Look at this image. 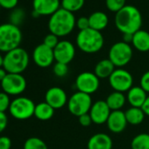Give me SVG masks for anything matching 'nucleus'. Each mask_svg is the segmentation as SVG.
Returning <instances> with one entry per match:
<instances>
[{"label":"nucleus","mask_w":149,"mask_h":149,"mask_svg":"<svg viewBox=\"0 0 149 149\" xmlns=\"http://www.w3.org/2000/svg\"><path fill=\"white\" fill-rule=\"evenodd\" d=\"M115 26L123 34H134L140 30L142 26V15L138 8L126 5L115 15Z\"/></svg>","instance_id":"f257e3e1"},{"label":"nucleus","mask_w":149,"mask_h":149,"mask_svg":"<svg viewBox=\"0 0 149 149\" xmlns=\"http://www.w3.org/2000/svg\"><path fill=\"white\" fill-rule=\"evenodd\" d=\"M74 15L61 7L50 16L48 21V29L51 33L57 37H64L68 35L76 26Z\"/></svg>","instance_id":"f03ea898"},{"label":"nucleus","mask_w":149,"mask_h":149,"mask_svg":"<svg viewBox=\"0 0 149 149\" xmlns=\"http://www.w3.org/2000/svg\"><path fill=\"white\" fill-rule=\"evenodd\" d=\"M76 41L78 48L85 54H96L103 48L104 44V36L101 32L91 28L80 31Z\"/></svg>","instance_id":"7ed1b4c3"},{"label":"nucleus","mask_w":149,"mask_h":149,"mask_svg":"<svg viewBox=\"0 0 149 149\" xmlns=\"http://www.w3.org/2000/svg\"><path fill=\"white\" fill-rule=\"evenodd\" d=\"M29 65L28 53L22 47H17L4 56L3 68L9 74H22Z\"/></svg>","instance_id":"20e7f679"},{"label":"nucleus","mask_w":149,"mask_h":149,"mask_svg":"<svg viewBox=\"0 0 149 149\" xmlns=\"http://www.w3.org/2000/svg\"><path fill=\"white\" fill-rule=\"evenodd\" d=\"M22 41V33L19 26L11 23L0 25V52L6 54L19 47Z\"/></svg>","instance_id":"39448f33"},{"label":"nucleus","mask_w":149,"mask_h":149,"mask_svg":"<svg viewBox=\"0 0 149 149\" xmlns=\"http://www.w3.org/2000/svg\"><path fill=\"white\" fill-rule=\"evenodd\" d=\"M133 54L130 44L124 41L114 43L109 50V60L118 68L126 66L132 60Z\"/></svg>","instance_id":"423d86ee"},{"label":"nucleus","mask_w":149,"mask_h":149,"mask_svg":"<svg viewBox=\"0 0 149 149\" xmlns=\"http://www.w3.org/2000/svg\"><path fill=\"white\" fill-rule=\"evenodd\" d=\"M35 104L28 97H19L11 103L9 111L11 115L18 120H26L34 116Z\"/></svg>","instance_id":"0eeeda50"},{"label":"nucleus","mask_w":149,"mask_h":149,"mask_svg":"<svg viewBox=\"0 0 149 149\" xmlns=\"http://www.w3.org/2000/svg\"><path fill=\"white\" fill-rule=\"evenodd\" d=\"M68 110L76 117H80L84 114L89 113L93 104L91 95L77 91L68 100Z\"/></svg>","instance_id":"6e6552de"},{"label":"nucleus","mask_w":149,"mask_h":149,"mask_svg":"<svg viewBox=\"0 0 149 149\" xmlns=\"http://www.w3.org/2000/svg\"><path fill=\"white\" fill-rule=\"evenodd\" d=\"M109 84L114 91L127 92L133 86V77L126 69L116 68L109 77Z\"/></svg>","instance_id":"1a4fd4ad"},{"label":"nucleus","mask_w":149,"mask_h":149,"mask_svg":"<svg viewBox=\"0 0 149 149\" xmlns=\"http://www.w3.org/2000/svg\"><path fill=\"white\" fill-rule=\"evenodd\" d=\"M77 91L91 95L97 91L100 87V79L96 76L95 73L84 71L80 73L74 82Z\"/></svg>","instance_id":"9d476101"},{"label":"nucleus","mask_w":149,"mask_h":149,"mask_svg":"<svg viewBox=\"0 0 149 149\" xmlns=\"http://www.w3.org/2000/svg\"><path fill=\"white\" fill-rule=\"evenodd\" d=\"M3 91L9 96H18L22 94L26 89V80L21 74H7L1 82Z\"/></svg>","instance_id":"9b49d317"},{"label":"nucleus","mask_w":149,"mask_h":149,"mask_svg":"<svg viewBox=\"0 0 149 149\" xmlns=\"http://www.w3.org/2000/svg\"><path fill=\"white\" fill-rule=\"evenodd\" d=\"M54 55L56 62L68 64L76 55V47L68 40H61L54 48Z\"/></svg>","instance_id":"f8f14e48"},{"label":"nucleus","mask_w":149,"mask_h":149,"mask_svg":"<svg viewBox=\"0 0 149 149\" xmlns=\"http://www.w3.org/2000/svg\"><path fill=\"white\" fill-rule=\"evenodd\" d=\"M33 60L34 63L40 68H48L50 67L54 60V49L47 47L46 45H38L33 52Z\"/></svg>","instance_id":"ddd939ff"},{"label":"nucleus","mask_w":149,"mask_h":149,"mask_svg":"<svg viewBox=\"0 0 149 149\" xmlns=\"http://www.w3.org/2000/svg\"><path fill=\"white\" fill-rule=\"evenodd\" d=\"M68 97L66 91L60 87H52L48 89L45 95V102L54 110L61 109L68 104Z\"/></svg>","instance_id":"4468645a"},{"label":"nucleus","mask_w":149,"mask_h":149,"mask_svg":"<svg viewBox=\"0 0 149 149\" xmlns=\"http://www.w3.org/2000/svg\"><path fill=\"white\" fill-rule=\"evenodd\" d=\"M111 112V111L106 104L105 100H98L93 103L89 113L94 124L103 125L107 122Z\"/></svg>","instance_id":"2eb2a0df"},{"label":"nucleus","mask_w":149,"mask_h":149,"mask_svg":"<svg viewBox=\"0 0 149 149\" xmlns=\"http://www.w3.org/2000/svg\"><path fill=\"white\" fill-rule=\"evenodd\" d=\"M33 8L40 16H52L61 8L60 0H33Z\"/></svg>","instance_id":"dca6fc26"},{"label":"nucleus","mask_w":149,"mask_h":149,"mask_svg":"<svg viewBox=\"0 0 149 149\" xmlns=\"http://www.w3.org/2000/svg\"><path fill=\"white\" fill-rule=\"evenodd\" d=\"M106 124H107L108 129L111 132L120 133L126 128V125L128 123H127L125 112L120 110V111H111Z\"/></svg>","instance_id":"f3484780"},{"label":"nucleus","mask_w":149,"mask_h":149,"mask_svg":"<svg viewBox=\"0 0 149 149\" xmlns=\"http://www.w3.org/2000/svg\"><path fill=\"white\" fill-rule=\"evenodd\" d=\"M113 146L111 138L104 132H98L91 136L88 141V149H111Z\"/></svg>","instance_id":"a211bd4d"},{"label":"nucleus","mask_w":149,"mask_h":149,"mask_svg":"<svg viewBox=\"0 0 149 149\" xmlns=\"http://www.w3.org/2000/svg\"><path fill=\"white\" fill-rule=\"evenodd\" d=\"M147 96V93L140 86H132L127 91L126 100L132 107L141 108Z\"/></svg>","instance_id":"6ab92c4d"},{"label":"nucleus","mask_w":149,"mask_h":149,"mask_svg":"<svg viewBox=\"0 0 149 149\" xmlns=\"http://www.w3.org/2000/svg\"><path fill=\"white\" fill-rule=\"evenodd\" d=\"M115 68L116 67L114 66V64L109 59H104L99 61L96 64L94 73L99 79H105V78L109 79V77L111 76V74L116 69Z\"/></svg>","instance_id":"aec40b11"},{"label":"nucleus","mask_w":149,"mask_h":149,"mask_svg":"<svg viewBox=\"0 0 149 149\" xmlns=\"http://www.w3.org/2000/svg\"><path fill=\"white\" fill-rule=\"evenodd\" d=\"M132 46L139 52H148L149 51V33L145 30H139L133 34L132 42Z\"/></svg>","instance_id":"412c9836"},{"label":"nucleus","mask_w":149,"mask_h":149,"mask_svg":"<svg viewBox=\"0 0 149 149\" xmlns=\"http://www.w3.org/2000/svg\"><path fill=\"white\" fill-rule=\"evenodd\" d=\"M89 21L90 28L101 32L102 30L105 29L108 26L109 19L106 13L103 12H95L89 17Z\"/></svg>","instance_id":"4be33fe9"},{"label":"nucleus","mask_w":149,"mask_h":149,"mask_svg":"<svg viewBox=\"0 0 149 149\" xmlns=\"http://www.w3.org/2000/svg\"><path fill=\"white\" fill-rule=\"evenodd\" d=\"M105 102L111 111H120L126 103V97L122 92L113 91L107 97Z\"/></svg>","instance_id":"5701e85b"},{"label":"nucleus","mask_w":149,"mask_h":149,"mask_svg":"<svg viewBox=\"0 0 149 149\" xmlns=\"http://www.w3.org/2000/svg\"><path fill=\"white\" fill-rule=\"evenodd\" d=\"M54 114V109L47 103L42 102L35 105L34 116L41 121H47L53 118Z\"/></svg>","instance_id":"b1692460"},{"label":"nucleus","mask_w":149,"mask_h":149,"mask_svg":"<svg viewBox=\"0 0 149 149\" xmlns=\"http://www.w3.org/2000/svg\"><path fill=\"white\" fill-rule=\"evenodd\" d=\"M127 123L132 125H140L145 119V113L141 108L138 107H130L125 111Z\"/></svg>","instance_id":"393cba45"},{"label":"nucleus","mask_w":149,"mask_h":149,"mask_svg":"<svg viewBox=\"0 0 149 149\" xmlns=\"http://www.w3.org/2000/svg\"><path fill=\"white\" fill-rule=\"evenodd\" d=\"M132 149H149V133L137 134L131 142Z\"/></svg>","instance_id":"a878e982"},{"label":"nucleus","mask_w":149,"mask_h":149,"mask_svg":"<svg viewBox=\"0 0 149 149\" xmlns=\"http://www.w3.org/2000/svg\"><path fill=\"white\" fill-rule=\"evenodd\" d=\"M85 4V0H61V7L72 13L81 10Z\"/></svg>","instance_id":"bb28decb"},{"label":"nucleus","mask_w":149,"mask_h":149,"mask_svg":"<svg viewBox=\"0 0 149 149\" xmlns=\"http://www.w3.org/2000/svg\"><path fill=\"white\" fill-rule=\"evenodd\" d=\"M24 149H48L45 141L37 137H31L24 143Z\"/></svg>","instance_id":"cd10ccee"},{"label":"nucleus","mask_w":149,"mask_h":149,"mask_svg":"<svg viewBox=\"0 0 149 149\" xmlns=\"http://www.w3.org/2000/svg\"><path fill=\"white\" fill-rule=\"evenodd\" d=\"M25 17H26V13L22 8L13 9V11L11 13L10 17H9V19H10L9 23L19 26L25 19Z\"/></svg>","instance_id":"c85d7f7f"},{"label":"nucleus","mask_w":149,"mask_h":149,"mask_svg":"<svg viewBox=\"0 0 149 149\" xmlns=\"http://www.w3.org/2000/svg\"><path fill=\"white\" fill-rule=\"evenodd\" d=\"M126 0H105V5L109 11L117 13L123 7H125Z\"/></svg>","instance_id":"c756f323"},{"label":"nucleus","mask_w":149,"mask_h":149,"mask_svg":"<svg viewBox=\"0 0 149 149\" xmlns=\"http://www.w3.org/2000/svg\"><path fill=\"white\" fill-rule=\"evenodd\" d=\"M53 71L57 77H64L68 73V66L64 63L56 62L54 65Z\"/></svg>","instance_id":"7c9ffc66"},{"label":"nucleus","mask_w":149,"mask_h":149,"mask_svg":"<svg viewBox=\"0 0 149 149\" xmlns=\"http://www.w3.org/2000/svg\"><path fill=\"white\" fill-rule=\"evenodd\" d=\"M11 103L8 94L4 91L0 92V112H6V111L9 110Z\"/></svg>","instance_id":"2f4dec72"},{"label":"nucleus","mask_w":149,"mask_h":149,"mask_svg":"<svg viewBox=\"0 0 149 149\" xmlns=\"http://www.w3.org/2000/svg\"><path fill=\"white\" fill-rule=\"evenodd\" d=\"M60 42L59 40V37H57L56 35L53 34V33H49L47 34L45 38H44V40H43V44L46 45L47 47L54 49L57 45L58 43Z\"/></svg>","instance_id":"473e14b6"},{"label":"nucleus","mask_w":149,"mask_h":149,"mask_svg":"<svg viewBox=\"0 0 149 149\" xmlns=\"http://www.w3.org/2000/svg\"><path fill=\"white\" fill-rule=\"evenodd\" d=\"M139 86L146 92L149 93V70L146 71L140 78Z\"/></svg>","instance_id":"72a5a7b5"},{"label":"nucleus","mask_w":149,"mask_h":149,"mask_svg":"<svg viewBox=\"0 0 149 149\" xmlns=\"http://www.w3.org/2000/svg\"><path fill=\"white\" fill-rule=\"evenodd\" d=\"M76 26H77L80 31H84V30H86V29L90 28L89 18H87V17H80V18L77 20Z\"/></svg>","instance_id":"f704fd0d"},{"label":"nucleus","mask_w":149,"mask_h":149,"mask_svg":"<svg viewBox=\"0 0 149 149\" xmlns=\"http://www.w3.org/2000/svg\"><path fill=\"white\" fill-rule=\"evenodd\" d=\"M19 0H0V6L7 10H12L17 6Z\"/></svg>","instance_id":"c9c22d12"},{"label":"nucleus","mask_w":149,"mask_h":149,"mask_svg":"<svg viewBox=\"0 0 149 149\" xmlns=\"http://www.w3.org/2000/svg\"><path fill=\"white\" fill-rule=\"evenodd\" d=\"M79 118V123L82 126L84 127H88L90 126L93 122H92V118L90 115V113H86V114H84L80 117H78Z\"/></svg>","instance_id":"e433bc0d"},{"label":"nucleus","mask_w":149,"mask_h":149,"mask_svg":"<svg viewBox=\"0 0 149 149\" xmlns=\"http://www.w3.org/2000/svg\"><path fill=\"white\" fill-rule=\"evenodd\" d=\"M12 140L7 136L0 137V149H11Z\"/></svg>","instance_id":"4c0bfd02"},{"label":"nucleus","mask_w":149,"mask_h":149,"mask_svg":"<svg viewBox=\"0 0 149 149\" xmlns=\"http://www.w3.org/2000/svg\"><path fill=\"white\" fill-rule=\"evenodd\" d=\"M8 124V118L5 112H0V133L6 128Z\"/></svg>","instance_id":"58836bf2"},{"label":"nucleus","mask_w":149,"mask_h":149,"mask_svg":"<svg viewBox=\"0 0 149 149\" xmlns=\"http://www.w3.org/2000/svg\"><path fill=\"white\" fill-rule=\"evenodd\" d=\"M141 109H142V111H144L145 115L149 117V95L147 96V97H146V99L144 104L142 105Z\"/></svg>","instance_id":"ea45409f"},{"label":"nucleus","mask_w":149,"mask_h":149,"mask_svg":"<svg viewBox=\"0 0 149 149\" xmlns=\"http://www.w3.org/2000/svg\"><path fill=\"white\" fill-rule=\"evenodd\" d=\"M132 39H133V34L131 33H125L123 34V41L125 43H132Z\"/></svg>","instance_id":"a19ab883"},{"label":"nucleus","mask_w":149,"mask_h":149,"mask_svg":"<svg viewBox=\"0 0 149 149\" xmlns=\"http://www.w3.org/2000/svg\"><path fill=\"white\" fill-rule=\"evenodd\" d=\"M7 71L2 67V68H0V82H2L5 78H6V77L7 76Z\"/></svg>","instance_id":"79ce46f5"},{"label":"nucleus","mask_w":149,"mask_h":149,"mask_svg":"<svg viewBox=\"0 0 149 149\" xmlns=\"http://www.w3.org/2000/svg\"><path fill=\"white\" fill-rule=\"evenodd\" d=\"M3 63H4V56L0 54V68L3 67Z\"/></svg>","instance_id":"37998d69"},{"label":"nucleus","mask_w":149,"mask_h":149,"mask_svg":"<svg viewBox=\"0 0 149 149\" xmlns=\"http://www.w3.org/2000/svg\"><path fill=\"white\" fill-rule=\"evenodd\" d=\"M0 8H1V6H0Z\"/></svg>","instance_id":"c03bdc74"}]
</instances>
